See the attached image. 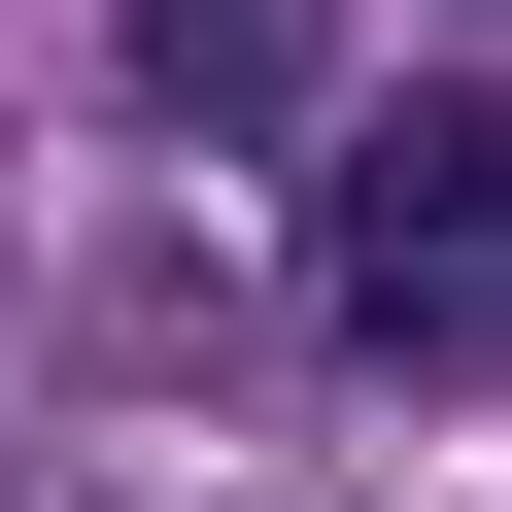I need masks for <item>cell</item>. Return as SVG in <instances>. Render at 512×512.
Segmentation results:
<instances>
[{
	"mask_svg": "<svg viewBox=\"0 0 512 512\" xmlns=\"http://www.w3.org/2000/svg\"><path fill=\"white\" fill-rule=\"evenodd\" d=\"M137 103L171 137H342V0H137Z\"/></svg>",
	"mask_w": 512,
	"mask_h": 512,
	"instance_id": "obj_2",
	"label": "cell"
},
{
	"mask_svg": "<svg viewBox=\"0 0 512 512\" xmlns=\"http://www.w3.org/2000/svg\"><path fill=\"white\" fill-rule=\"evenodd\" d=\"M308 274H342V342L512 376V69H376L308 137Z\"/></svg>",
	"mask_w": 512,
	"mask_h": 512,
	"instance_id": "obj_1",
	"label": "cell"
}]
</instances>
